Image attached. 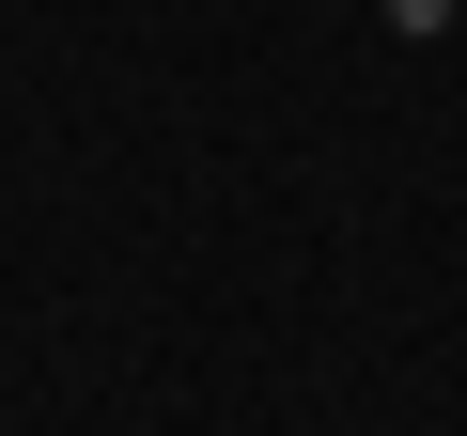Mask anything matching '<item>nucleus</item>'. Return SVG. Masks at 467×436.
Instances as JSON below:
<instances>
[]
</instances>
